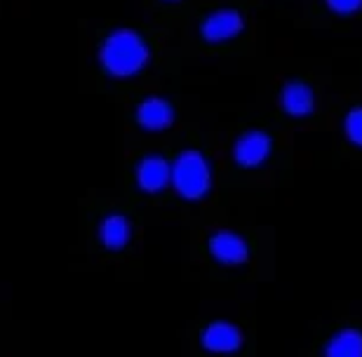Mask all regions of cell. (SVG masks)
I'll return each instance as SVG.
<instances>
[{
  "mask_svg": "<svg viewBox=\"0 0 362 357\" xmlns=\"http://www.w3.org/2000/svg\"><path fill=\"white\" fill-rule=\"evenodd\" d=\"M325 357H362V334L358 329H344L325 348Z\"/></svg>",
  "mask_w": 362,
  "mask_h": 357,
  "instance_id": "obj_11",
  "label": "cell"
},
{
  "mask_svg": "<svg viewBox=\"0 0 362 357\" xmlns=\"http://www.w3.org/2000/svg\"><path fill=\"white\" fill-rule=\"evenodd\" d=\"M271 153V136L264 132H247L235 141L233 158L243 167H259Z\"/></svg>",
  "mask_w": 362,
  "mask_h": 357,
  "instance_id": "obj_4",
  "label": "cell"
},
{
  "mask_svg": "<svg viewBox=\"0 0 362 357\" xmlns=\"http://www.w3.org/2000/svg\"><path fill=\"white\" fill-rule=\"evenodd\" d=\"M172 184L186 200L205 198L209 186H212V172H209L205 156L198 151L181 153L172 165Z\"/></svg>",
  "mask_w": 362,
  "mask_h": 357,
  "instance_id": "obj_2",
  "label": "cell"
},
{
  "mask_svg": "<svg viewBox=\"0 0 362 357\" xmlns=\"http://www.w3.org/2000/svg\"><path fill=\"white\" fill-rule=\"evenodd\" d=\"M346 134L356 146H362V108H356L346 115Z\"/></svg>",
  "mask_w": 362,
  "mask_h": 357,
  "instance_id": "obj_12",
  "label": "cell"
},
{
  "mask_svg": "<svg viewBox=\"0 0 362 357\" xmlns=\"http://www.w3.org/2000/svg\"><path fill=\"white\" fill-rule=\"evenodd\" d=\"M282 108L294 118H303V115L313 113L315 99L310 87L303 83H287L285 90H282Z\"/></svg>",
  "mask_w": 362,
  "mask_h": 357,
  "instance_id": "obj_9",
  "label": "cell"
},
{
  "mask_svg": "<svg viewBox=\"0 0 362 357\" xmlns=\"http://www.w3.org/2000/svg\"><path fill=\"white\" fill-rule=\"evenodd\" d=\"M209 252L216 261L221 264H243L247 259V242L235 235V233H228V230H221V233H214L212 240H209Z\"/></svg>",
  "mask_w": 362,
  "mask_h": 357,
  "instance_id": "obj_6",
  "label": "cell"
},
{
  "mask_svg": "<svg viewBox=\"0 0 362 357\" xmlns=\"http://www.w3.org/2000/svg\"><path fill=\"white\" fill-rule=\"evenodd\" d=\"M243 31V17L233 10H221L209 14L202 24V35L209 42H221L228 38H235Z\"/></svg>",
  "mask_w": 362,
  "mask_h": 357,
  "instance_id": "obj_7",
  "label": "cell"
},
{
  "mask_svg": "<svg viewBox=\"0 0 362 357\" xmlns=\"http://www.w3.org/2000/svg\"><path fill=\"white\" fill-rule=\"evenodd\" d=\"M99 57L108 73L127 78L139 73L148 64V45L139 33L129 31V28H118L104 40Z\"/></svg>",
  "mask_w": 362,
  "mask_h": 357,
  "instance_id": "obj_1",
  "label": "cell"
},
{
  "mask_svg": "<svg viewBox=\"0 0 362 357\" xmlns=\"http://www.w3.org/2000/svg\"><path fill=\"white\" fill-rule=\"evenodd\" d=\"M129 235H132L129 221L120 214L106 216L99 226V238L108 250H120V247H125L129 242Z\"/></svg>",
  "mask_w": 362,
  "mask_h": 357,
  "instance_id": "obj_10",
  "label": "cell"
},
{
  "mask_svg": "<svg viewBox=\"0 0 362 357\" xmlns=\"http://www.w3.org/2000/svg\"><path fill=\"white\" fill-rule=\"evenodd\" d=\"M202 346L209 353H235L243 346V334L230 322H212L202 334Z\"/></svg>",
  "mask_w": 362,
  "mask_h": 357,
  "instance_id": "obj_5",
  "label": "cell"
},
{
  "mask_svg": "<svg viewBox=\"0 0 362 357\" xmlns=\"http://www.w3.org/2000/svg\"><path fill=\"white\" fill-rule=\"evenodd\" d=\"M136 120L144 129H151V132H160V129H168L175 120V111L165 99L151 97L146 101H141L139 111H136Z\"/></svg>",
  "mask_w": 362,
  "mask_h": 357,
  "instance_id": "obj_8",
  "label": "cell"
},
{
  "mask_svg": "<svg viewBox=\"0 0 362 357\" xmlns=\"http://www.w3.org/2000/svg\"><path fill=\"white\" fill-rule=\"evenodd\" d=\"M327 5L337 14H356L362 7V0H327Z\"/></svg>",
  "mask_w": 362,
  "mask_h": 357,
  "instance_id": "obj_13",
  "label": "cell"
},
{
  "mask_svg": "<svg viewBox=\"0 0 362 357\" xmlns=\"http://www.w3.org/2000/svg\"><path fill=\"white\" fill-rule=\"evenodd\" d=\"M136 184L146 193H160L165 186L172 184V165L160 156L144 158L136 167Z\"/></svg>",
  "mask_w": 362,
  "mask_h": 357,
  "instance_id": "obj_3",
  "label": "cell"
}]
</instances>
